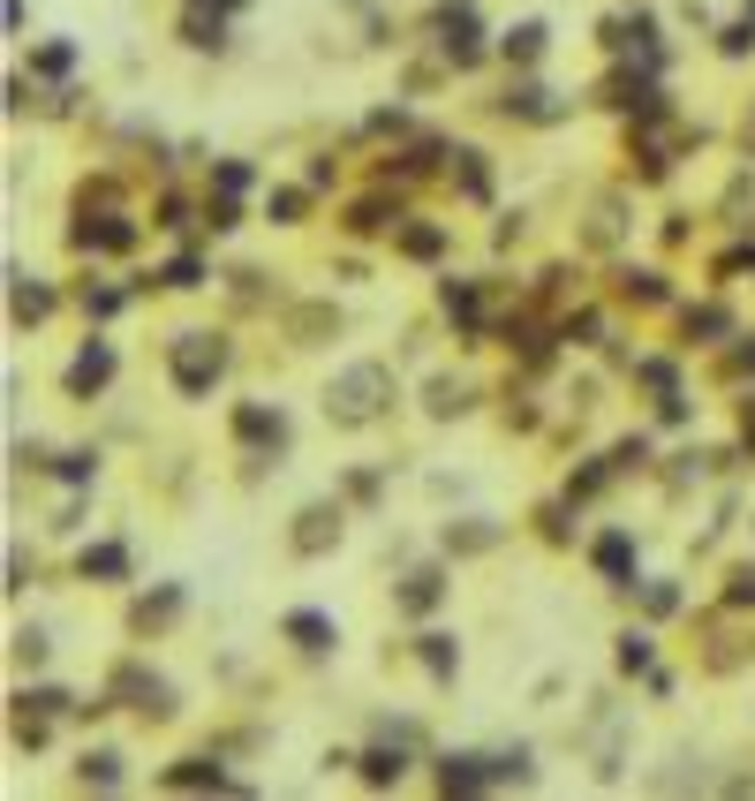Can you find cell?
I'll use <instances>...</instances> for the list:
<instances>
[{
    "label": "cell",
    "mask_w": 755,
    "mask_h": 801,
    "mask_svg": "<svg viewBox=\"0 0 755 801\" xmlns=\"http://www.w3.org/2000/svg\"><path fill=\"white\" fill-rule=\"evenodd\" d=\"M393 401H401V386H393L386 363H348V371L325 386V416H332V424H370V416H386Z\"/></svg>",
    "instance_id": "6da1fadb"
},
{
    "label": "cell",
    "mask_w": 755,
    "mask_h": 801,
    "mask_svg": "<svg viewBox=\"0 0 755 801\" xmlns=\"http://www.w3.org/2000/svg\"><path fill=\"white\" fill-rule=\"evenodd\" d=\"M166 371H174V393L181 401H204L227 378V340L219 333H174L166 340Z\"/></svg>",
    "instance_id": "7a4b0ae2"
},
{
    "label": "cell",
    "mask_w": 755,
    "mask_h": 801,
    "mask_svg": "<svg viewBox=\"0 0 755 801\" xmlns=\"http://www.w3.org/2000/svg\"><path fill=\"white\" fill-rule=\"evenodd\" d=\"M61 386H68V401L106 393V386H114V348H106V340H84V348H76V363L61 371Z\"/></svg>",
    "instance_id": "3957f363"
},
{
    "label": "cell",
    "mask_w": 755,
    "mask_h": 801,
    "mask_svg": "<svg viewBox=\"0 0 755 801\" xmlns=\"http://www.w3.org/2000/svg\"><path fill=\"white\" fill-rule=\"evenodd\" d=\"M439 53H446L453 68H476L483 61V38H476V8L468 0H453L446 15H439Z\"/></svg>",
    "instance_id": "277c9868"
},
{
    "label": "cell",
    "mask_w": 755,
    "mask_h": 801,
    "mask_svg": "<svg viewBox=\"0 0 755 801\" xmlns=\"http://www.w3.org/2000/svg\"><path fill=\"white\" fill-rule=\"evenodd\" d=\"M114 696H129V711H144V718H174V688L144 673V665H122L114 673Z\"/></svg>",
    "instance_id": "5b68a950"
},
{
    "label": "cell",
    "mask_w": 755,
    "mask_h": 801,
    "mask_svg": "<svg viewBox=\"0 0 755 801\" xmlns=\"http://www.w3.org/2000/svg\"><path fill=\"white\" fill-rule=\"evenodd\" d=\"M491 787H499L491 756H476V749H461V756H439V794H491Z\"/></svg>",
    "instance_id": "8992f818"
},
{
    "label": "cell",
    "mask_w": 755,
    "mask_h": 801,
    "mask_svg": "<svg viewBox=\"0 0 755 801\" xmlns=\"http://www.w3.org/2000/svg\"><path fill=\"white\" fill-rule=\"evenodd\" d=\"M235 439H250V447H273V454H280V447H288V416H280V409H265V401H242V409H235Z\"/></svg>",
    "instance_id": "52a82bcc"
},
{
    "label": "cell",
    "mask_w": 755,
    "mask_h": 801,
    "mask_svg": "<svg viewBox=\"0 0 755 801\" xmlns=\"http://www.w3.org/2000/svg\"><path fill=\"white\" fill-rule=\"evenodd\" d=\"M590 560H597V575L612 590H634V537H619V529H604L597 545H590Z\"/></svg>",
    "instance_id": "ba28073f"
},
{
    "label": "cell",
    "mask_w": 755,
    "mask_h": 801,
    "mask_svg": "<svg viewBox=\"0 0 755 801\" xmlns=\"http://www.w3.org/2000/svg\"><path fill=\"white\" fill-rule=\"evenodd\" d=\"M76 575H84V583H129V545H114V537L84 545V552H76Z\"/></svg>",
    "instance_id": "9c48e42d"
},
{
    "label": "cell",
    "mask_w": 755,
    "mask_h": 801,
    "mask_svg": "<svg viewBox=\"0 0 755 801\" xmlns=\"http://www.w3.org/2000/svg\"><path fill=\"white\" fill-rule=\"evenodd\" d=\"M8 311H15V325H38L53 318V288H38L23 265H8Z\"/></svg>",
    "instance_id": "30bf717a"
},
{
    "label": "cell",
    "mask_w": 755,
    "mask_h": 801,
    "mask_svg": "<svg viewBox=\"0 0 755 801\" xmlns=\"http://www.w3.org/2000/svg\"><path fill=\"white\" fill-rule=\"evenodd\" d=\"M325 545H340V506L332 499H317V506L295 514V552H325Z\"/></svg>",
    "instance_id": "8fae6325"
},
{
    "label": "cell",
    "mask_w": 755,
    "mask_h": 801,
    "mask_svg": "<svg viewBox=\"0 0 755 801\" xmlns=\"http://www.w3.org/2000/svg\"><path fill=\"white\" fill-rule=\"evenodd\" d=\"M280 636L295 642V650H310V658H325V650L340 642V628H332L325 613H310V605H302V613H288V621H280Z\"/></svg>",
    "instance_id": "7c38bea8"
},
{
    "label": "cell",
    "mask_w": 755,
    "mask_h": 801,
    "mask_svg": "<svg viewBox=\"0 0 755 801\" xmlns=\"http://www.w3.org/2000/svg\"><path fill=\"white\" fill-rule=\"evenodd\" d=\"M499 114H506V122H559V99H552L544 84H514V91L499 99Z\"/></svg>",
    "instance_id": "4fadbf2b"
},
{
    "label": "cell",
    "mask_w": 755,
    "mask_h": 801,
    "mask_svg": "<svg viewBox=\"0 0 755 801\" xmlns=\"http://www.w3.org/2000/svg\"><path fill=\"white\" fill-rule=\"evenodd\" d=\"M355 772H363V787H401L408 756H401V749H393V734H386L378 749H363V756H355Z\"/></svg>",
    "instance_id": "5bb4252c"
},
{
    "label": "cell",
    "mask_w": 755,
    "mask_h": 801,
    "mask_svg": "<svg viewBox=\"0 0 755 801\" xmlns=\"http://www.w3.org/2000/svg\"><path fill=\"white\" fill-rule=\"evenodd\" d=\"M393 250L401 258H446V227H431V220H408V227H393Z\"/></svg>",
    "instance_id": "9a60e30c"
},
{
    "label": "cell",
    "mask_w": 755,
    "mask_h": 801,
    "mask_svg": "<svg viewBox=\"0 0 755 801\" xmlns=\"http://www.w3.org/2000/svg\"><path fill=\"white\" fill-rule=\"evenodd\" d=\"M416 658H424V673H431L439 688H446L453 673H461V642H453V636H439V628H431V636H416Z\"/></svg>",
    "instance_id": "2e32d148"
},
{
    "label": "cell",
    "mask_w": 755,
    "mask_h": 801,
    "mask_svg": "<svg viewBox=\"0 0 755 801\" xmlns=\"http://www.w3.org/2000/svg\"><path fill=\"white\" fill-rule=\"evenodd\" d=\"M181 38H189L197 53H204V46L219 53V46H227V8H189V15H181Z\"/></svg>",
    "instance_id": "e0dca14e"
},
{
    "label": "cell",
    "mask_w": 755,
    "mask_h": 801,
    "mask_svg": "<svg viewBox=\"0 0 755 801\" xmlns=\"http://www.w3.org/2000/svg\"><path fill=\"white\" fill-rule=\"evenodd\" d=\"M129 242H137V227H129L122 212H106V220L76 227V250H129Z\"/></svg>",
    "instance_id": "ac0fdd59"
},
{
    "label": "cell",
    "mask_w": 755,
    "mask_h": 801,
    "mask_svg": "<svg viewBox=\"0 0 755 801\" xmlns=\"http://www.w3.org/2000/svg\"><path fill=\"white\" fill-rule=\"evenodd\" d=\"M159 787H235V779H227L212 756H181V764H166V772H159Z\"/></svg>",
    "instance_id": "d6986e66"
},
{
    "label": "cell",
    "mask_w": 755,
    "mask_h": 801,
    "mask_svg": "<svg viewBox=\"0 0 755 801\" xmlns=\"http://www.w3.org/2000/svg\"><path fill=\"white\" fill-rule=\"evenodd\" d=\"M378 227H401V204H386V197H363V204L348 212V235H378Z\"/></svg>",
    "instance_id": "ffe728a7"
},
{
    "label": "cell",
    "mask_w": 755,
    "mask_h": 801,
    "mask_svg": "<svg viewBox=\"0 0 755 801\" xmlns=\"http://www.w3.org/2000/svg\"><path fill=\"white\" fill-rule=\"evenodd\" d=\"M439 598H446V575H431V567H424V575H408V583H401V613H431V605H439Z\"/></svg>",
    "instance_id": "44dd1931"
},
{
    "label": "cell",
    "mask_w": 755,
    "mask_h": 801,
    "mask_svg": "<svg viewBox=\"0 0 755 801\" xmlns=\"http://www.w3.org/2000/svg\"><path fill=\"white\" fill-rule=\"evenodd\" d=\"M491 545H499V529H491L483 514H468L461 529H453V522H446V552H491Z\"/></svg>",
    "instance_id": "7402d4cb"
},
{
    "label": "cell",
    "mask_w": 755,
    "mask_h": 801,
    "mask_svg": "<svg viewBox=\"0 0 755 801\" xmlns=\"http://www.w3.org/2000/svg\"><path fill=\"white\" fill-rule=\"evenodd\" d=\"M499 53H506V61H521V68H529V61H537V53H544V23H514V30H506V38H499Z\"/></svg>",
    "instance_id": "603a6c76"
},
{
    "label": "cell",
    "mask_w": 755,
    "mask_h": 801,
    "mask_svg": "<svg viewBox=\"0 0 755 801\" xmlns=\"http://www.w3.org/2000/svg\"><path fill=\"white\" fill-rule=\"evenodd\" d=\"M446 318H461L468 333L483 325V296H476V280H446Z\"/></svg>",
    "instance_id": "cb8c5ba5"
},
{
    "label": "cell",
    "mask_w": 755,
    "mask_h": 801,
    "mask_svg": "<svg viewBox=\"0 0 755 801\" xmlns=\"http://www.w3.org/2000/svg\"><path fill=\"white\" fill-rule=\"evenodd\" d=\"M159 288H174V296H189V288H204V258L197 250H181L166 273H159Z\"/></svg>",
    "instance_id": "d4e9b609"
},
{
    "label": "cell",
    "mask_w": 755,
    "mask_h": 801,
    "mask_svg": "<svg viewBox=\"0 0 755 801\" xmlns=\"http://www.w3.org/2000/svg\"><path fill=\"white\" fill-rule=\"evenodd\" d=\"M619 296H627V303H665V273H650V265L634 273V265H627V273H619Z\"/></svg>",
    "instance_id": "484cf974"
},
{
    "label": "cell",
    "mask_w": 755,
    "mask_h": 801,
    "mask_svg": "<svg viewBox=\"0 0 755 801\" xmlns=\"http://www.w3.org/2000/svg\"><path fill=\"white\" fill-rule=\"evenodd\" d=\"M265 212H273V227H295L302 212H310V189H273V197H265Z\"/></svg>",
    "instance_id": "4316f807"
},
{
    "label": "cell",
    "mask_w": 755,
    "mask_h": 801,
    "mask_svg": "<svg viewBox=\"0 0 755 801\" xmlns=\"http://www.w3.org/2000/svg\"><path fill=\"white\" fill-rule=\"evenodd\" d=\"M84 779L91 787H122V756L114 749H84Z\"/></svg>",
    "instance_id": "83f0119b"
},
{
    "label": "cell",
    "mask_w": 755,
    "mask_h": 801,
    "mask_svg": "<svg viewBox=\"0 0 755 801\" xmlns=\"http://www.w3.org/2000/svg\"><path fill=\"white\" fill-rule=\"evenodd\" d=\"M688 340H695V333H703V340H718V333H733V311H718V303H703V311H688Z\"/></svg>",
    "instance_id": "f1b7e54d"
},
{
    "label": "cell",
    "mask_w": 755,
    "mask_h": 801,
    "mask_svg": "<svg viewBox=\"0 0 755 801\" xmlns=\"http://www.w3.org/2000/svg\"><path fill=\"white\" fill-rule=\"evenodd\" d=\"M453 160H461V197H476V204H483V197H491V174H483V152H453Z\"/></svg>",
    "instance_id": "f546056e"
},
{
    "label": "cell",
    "mask_w": 755,
    "mask_h": 801,
    "mask_svg": "<svg viewBox=\"0 0 755 801\" xmlns=\"http://www.w3.org/2000/svg\"><path fill=\"white\" fill-rule=\"evenodd\" d=\"M174 613H181V590H174V583H166L159 598H137V628H151V621H174Z\"/></svg>",
    "instance_id": "4dcf8cb0"
},
{
    "label": "cell",
    "mask_w": 755,
    "mask_h": 801,
    "mask_svg": "<svg viewBox=\"0 0 755 801\" xmlns=\"http://www.w3.org/2000/svg\"><path fill=\"white\" fill-rule=\"evenodd\" d=\"M53 477H61V484H91V477H99V454H84V447H76V454H61V462H53Z\"/></svg>",
    "instance_id": "1f68e13d"
},
{
    "label": "cell",
    "mask_w": 755,
    "mask_h": 801,
    "mask_svg": "<svg viewBox=\"0 0 755 801\" xmlns=\"http://www.w3.org/2000/svg\"><path fill=\"white\" fill-rule=\"evenodd\" d=\"M619 673H650V636H642V628L619 636Z\"/></svg>",
    "instance_id": "d6a6232c"
},
{
    "label": "cell",
    "mask_w": 755,
    "mask_h": 801,
    "mask_svg": "<svg viewBox=\"0 0 755 801\" xmlns=\"http://www.w3.org/2000/svg\"><path fill=\"white\" fill-rule=\"evenodd\" d=\"M642 613H650V621L680 613V590H672V583H642Z\"/></svg>",
    "instance_id": "836d02e7"
},
{
    "label": "cell",
    "mask_w": 755,
    "mask_h": 801,
    "mask_svg": "<svg viewBox=\"0 0 755 801\" xmlns=\"http://www.w3.org/2000/svg\"><path fill=\"white\" fill-rule=\"evenodd\" d=\"M461 409H468V386L439 378V386H431V416H461Z\"/></svg>",
    "instance_id": "e575fe53"
},
{
    "label": "cell",
    "mask_w": 755,
    "mask_h": 801,
    "mask_svg": "<svg viewBox=\"0 0 755 801\" xmlns=\"http://www.w3.org/2000/svg\"><path fill=\"white\" fill-rule=\"evenodd\" d=\"M204 220H212V235H227V227H242V204H235V197L219 189V197L204 204Z\"/></svg>",
    "instance_id": "d590c367"
},
{
    "label": "cell",
    "mask_w": 755,
    "mask_h": 801,
    "mask_svg": "<svg viewBox=\"0 0 755 801\" xmlns=\"http://www.w3.org/2000/svg\"><path fill=\"white\" fill-rule=\"evenodd\" d=\"M634 378L657 386V393H672V363H665V355H634Z\"/></svg>",
    "instance_id": "8d00e7d4"
},
{
    "label": "cell",
    "mask_w": 755,
    "mask_h": 801,
    "mask_svg": "<svg viewBox=\"0 0 755 801\" xmlns=\"http://www.w3.org/2000/svg\"><path fill=\"white\" fill-rule=\"evenodd\" d=\"M122 303H129V296H122V288H84V311H91V318H114V311H122Z\"/></svg>",
    "instance_id": "74e56055"
},
{
    "label": "cell",
    "mask_w": 755,
    "mask_h": 801,
    "mask_svg": "<svg viewBox=\"0 0 755 801\" xmlns=\"http://www.w3.org/2000/svg\"><path fill=\"white\" fill-rule=\"evenodd\" d=\"M212 182H219L227 197H242V189H250V166H242V160H219V166H212Z\"/></svg>",
    "instance_id": "f35d334b"
},
{
    "label": "cell",
    "mask_w": 755,
    "mask_h": 801,
    "mask_svg": "<svg viewBox=\"0 0 755 801\" xmlns=\"http://www.w3.org/2000/svg\"><path fill=\"white\" fill-rule=\"evenodd\" d=\"M15 665H46V636H38V628L15 636Z\"/></svg>",
    "instance_id": "ab89813d"
},
{
    "label": "cell",
    "mask_w": 755,
    "mask_h": 801,
    "mask_svg": "<svg viewBox=\"0 0 755 801\" xmlns=\"http://www.w3.org/2000/svg\"><path fill=\"white\" fill-rule=\"evenodd\" d=\"M378 491H386V477H378V470H355V477H348V499H363V506H370Z\"/></svg>",
    "instance_id": "60d3db41"
},
{
    "label": "cell",
    "mask_w": 755,
    "mask_h": 801,
    "mask_svg": "<svg viewBox=\"0 0 755 801\" xmlns=\"http://www.w3.org/2000/svg\"><path fill=\"white\" fill-rule=\"evenodd\" d=\"M612 462H619V470H642V462H650V439H619Z\"/></svg>",
    "instance_id": "b9f144b4"
},
{
    "label": "cell",
    "mask_w": 755,
    "mask_h": 801,
    "mask_svg": "<svg viewBox=\"0 0 755 801\" xmlns=\"http://www.w3.org/2000/svg\"><path fill=\"white\" fill-rule=\"evenodd\" d=\"M68 61H76L68 46H46V53H38V76H68Z\"/></svg>",
    "instance_id": "7bdbcfd3"
},
{
    "label": "cell",
    "mask_w": 755,
    "mask_h": 801,
    "mask_svg": "<svg viewBox=\"0 0 755 801\" xmlns=\"http://www.w3.org/2000/svg\"><path fill=\"white\" fill-rule=\"evenodd\" d=\"M741 439H748V447H755V401H748V409H741Z\"/></svg>",
    "instance_id": "ee69618b"
},
{
    "label": "cell",
    "mask_w": 755,
    "mask_h": 801,
    "mask_svg": "<svg viewBox=\"0 0 755 801\" xmlns=\"http://www.w3.org/2000/svg\"><path fill=\"white\" fill-rule=\"evenodd\" d=\"M733 371H755V348H741V355H733Z\"/></svg>",
    "instance_id": "f6af8a7d"
}]
</instances>
